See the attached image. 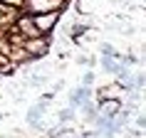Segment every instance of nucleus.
Instances as JSON below:
<instances>
[{"mask_svg": "<svg viewBox=\"0 0 146 138\" xmlns=\"http://www.w3.org/2000/svg\"><path fill=\"white\" fill-rule=\"evenodd\" d=\"M40 114H42V104H40V106H35L30 114H27V121H30V123H37V121H40Z\"/></svg>", "mask_w": 146, "mask_h": 138, "instance_id": "nucleus-2", "label": "nucleus"}, {"mask_svg": "<svg viewBox=\"0 0 146 138\" xmlns=\"http://www.w3.org/2000/svg\"><path fill=\"white\" fill-rule=\"evenodd\" d=\"M116 108H119V104H111V101H109V104H104V111H107V114H116Z\"/></svg>", "mask_w": 146, "mask_h": 138, "instance_id": "nucleus-3", "label": "nucleus"}, {"mask_svg": "<svg viewBox=\"0 0 146 138\" xmlns=\"http://www.w3.org/2000/svg\"><path fill=\"white\" fill-rule=\"evenodd\" d=\"M102 49H104V54H107V57H111V54H114V49H111V45H104Z\"/></svg>", "mask_w": 146, "mask_h": 138, "instance_id": "nucleus-4", "label": "nucleus"}, {"mask_svg": "<svg viewBox=\"0 0 146 138\" xmlns=\"http://www.w3.org/2000/svg\"><path fill=\"white\" fill-rule=\"evenodd\" d=\"M94 81V74H84V84H92Z\"/></svg>", "mask_w": 146, "mask_h": 138, "instance_id": "nucleus-6", "label": "nucleus"}, {"mask_svg": "<svg viewBox=\"0 0 146 138\" xmlns=\"http://www.w3.org/2000/svg\"><path fill=\"white\" fill-rule=\"evenodd\" d=\"M82 30H84V27H82V25H77V27H72V35H82Z\"/></svg>", "mask_w": 146, "mask_h": 138, "instance_id": "nucleus-5", "label": "nucleus"}, {"mask_svg": "<svg viewBox=\"0 0 146 138\" xmlns=\"http://www.w3.org/2000/svg\"><path fill=\"white\" fill-rule=\"evenodd\" d=\"M87 96H89V91L87 89H79L77 94H72V104H82V101H87Z\"/></svg>", "mask_w": 146, "mask_h": 138, "instance_id": "nucleus-1", "label": "nucleus"}]
</instances>
